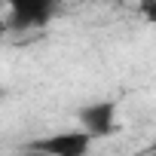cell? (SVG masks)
Returning <instances> with one entry per match:
<instances>
[{
    "mask_svg": "<svg viewBox=\"0 0 156 156\" xmlns=\"http://www.w3.org/2000/svg\"><path fill=\"white\" fill-rule=\"evenodd\" d=\"M80 129H86L92 138H107L116 129V104L113 101H95L76 110Z\"/></svg>",
    "mask_w": 156,
    "mask_h": 156,
    "instance_id": "cell-3",
    "label": "cell"
},
{
    "mask_svg": "<svg viewBox=\"0 0 156 156\" xmlns=\"http://www.w3.org/2000/svg\"><path fill=\"white\" fill-rule=\"evenodd\" d=\"M144 156H156V150H153V147H150V150H147V153H144Z\"/></svg>",
    "mask_w": 156,
    "mask_h": 156,
    "instance_id": "cell-7",
    "label": "cell"
},
{
    "mask_svg": "<svg viewBox=\"0 0 156 156\" xmlns=\"http://www.w3.org/2000/svg\"><path fill=\"white\" fill-rule=\"evenodd\" d=\"M138 9H141V16H144L150 25H156V3H138Z\"/></svg>",
    "mask_w": 156,
    "mask_h": 156,
    "instance_id": "cell-4",
    "label": "cell"
},
{
    "mask_svg": "<svg viewBox=\"0 0 156 156\" xmlns=\"http://www.w3.org/2000/svg\"><path fill=\"white\" fill-rule=\"evenodd\" d=\"M6 34H9V25H6V19H0V43H3Z\"/></svg>",
    "mask_w": 156,
    "mask_h": 156,
    "instance_id": "cell-5",
    "label": "cell"
},
{
    "mask_svg": "<svg viewBox=\"0 0 156 156\" xmlns=\"http://www.w3.org/2000/svg\"><path fill=\"white\" fill-rule=\"evenodd\" d=\"M22 156H43V153H37V150H31V147H28V150H25Z\"/></svg>",
    "mask_w": 156,
    "mask_h": 156,
    "instance_id": "cell-6",
    "label": "cell"
},
{
    "mask_svg": "<svg viewBox=\"0 0 156 156\" xmlns=\"http://www.w3.org/2000/svg\"><path fill=\"white\" fill-rule=\"evenodd\" d=\"M9 3V34H28L37 28H46L55 12L61 9V0H6Z\"/></svg>",
    "mask_w": 156,
    "mask_h": 156,
    "instance_id": "cell-1",
    "label": "cell"
},
{
    "mask_svg": "<svg viewBox=\"0 0 156 156\" xmlns=\"http://www.w3.org/2000/svg\"><path fill=\"white\" fill-rule=\"evenodd\" d=\"M92 141L95 138L86 129H67V132H55V135L37 138L28 147L37 150V153H43V156H89Z\"/></svg>",
    "mask_w": 156,
    "mask_h": 156,
    "instance_id": "cell-2",
    "label": "cell"
},
{
    "mask_svg": "<svg viewBox=\"0 0 156 156\" xmlns=\"http://www.w3.org/2000/svg\"><path fill=\"white\" fill-rule=\"evenodd\" d=\"M138 3H156V0H138Z\"/></svg>",
    "mask_w": 156,
    "mask_h": 156,
    "instance_id": "cell-8",
    "label": "cell"
},
{
    "mask_svg": "<svg viewBox=\"0 0 156 156\" xmlns=\"http://www.w3.org/2000/svg\"><path fill=\"white\" fill-rule=\"evenodd\" d=\"M153 150H156V141H153Z\"/></svg>",
    "mask_w": 156,
    "mask_h": 156,
    "instance_id": "cell-9",
    "label": "cell"
}]
</instances>
